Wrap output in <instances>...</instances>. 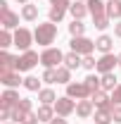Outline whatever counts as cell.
<instances>
[{
  "label": "cell",
  "instance_id": "cell-24",
  "mask_svg": "<svg viewBox=\"0 0 121 124\" xmlns=\"http://www.w3.org/2000/svg\"><path fill=\"white\" fill-rule=\"evenodd\" d=\"M116 86H119V79L114 77V72L102 74V91H114Z\"/></svg>",
  "mask_w": 121,
  "mask_h": 124
},
{
  "label": "cell",
  "instance_id": "cell-30",
  "mask_svg": "<svg viewBox=\"0 0 121 124\" xmlns=\"http://www.w3.org/2000/svg\"><path fill=\"white\" fill-rule=\"evenodd\" d=\"M40 81L43 79H38V77H26L24 79V88L26 91H40Z\"/></svg>",
  "mask_w": 121,
  "mask_h": 124
},
{
  "label": "cell",
  "instance_id": "cell-18",
  "mask_svg": "<svg viewBox=\"0 0 121 124\" xmlns=\"http://www.w3.org/2000/svg\"><path fill=\"white\" fill-rule=\"evenodd\" d=\"M88 12L93 15V19L107 15V2H102V0H88Z\"/></svg>",
  "mask_w": 121,
  "mask_h": 124
},
{
  "label": "cell",
  "instance_id": "cell-8",
  "mask_svg": "<svg viewBox=\"0 0 121 124\" xmlns=\"http://www.w3.org/2000/svg\"><path fill=\"white\" fill-rule=\"evenodd\" d=\"M33 41H36V38H33V31L24 29V26H19V29L14 31V46L19 48V50H29Z\"/></svg>",
  "mask_w": 121,
  "mask_h": 124
},
{
  "label": "cell",
  "instance_id": "cell-1",
  "mask_svg": "<svg viewBox=\"0 0 121 124\" xmlns=\"http://www.w3.org/2000/svg\"><path fill=\"white\" fill-rule=\"evenodd\" d=\"M33 38H36V43H38V46L50 48V43H55V38H57V26H55V22L38 24L36 31H33Z\"/></svg>",
  "mask_w": 121,
  "mask_h": 124
},
{
  "label": "cell",
  "instance_id": "cell-32",
  "mask_svg": "<svg viewBox=\"0 0 121 124\" xmlns=\"http://www.w3.org/2000/svg\"><path fill=\"white\" fill-rule=\"evenodd\" d=\"M64 12L67 10H62V7H50V12H47L50 15V22H62L64 19Z\"/></svg>",
  "mask_w": 121,
  "mask_h": 124
},
{
  "label": "cell",
  "instance_id": "cell-37",
  "mask_svg": "<svg viewBox=\"0 0 121 124\" xmlns=\"http://www.w3.org/2000/svg\"><path fill=\"white\" fill-rule=\"evenodd\" d=\"M38 122H40V119H38V115H36V112H29V115L21 119V124H38Z\"/></svg>",
  "mask_w": 121,
  "mask_h": 124
},
{
  "label": "cell",
  "instance_id": "cell-16",
  "mask_svg": "<svg viewBox=\"0 0 121 124\" xmlns=\"http://www.w3.org/2000/svg\"><path fill=\"white\" fill-rule=\"evenodd\" d=\"M93 108H95V105H93V100H88V98H86V100H78V103H76V115H78L81 119H88L93 115Z\"/></svg>",
  "mask_w": 121,
  "mask_h": 124
},
{
  "label": "cell",
  "instance_id": "cell-19",
  "mask_svg": "<svg viewBox=\"0 0 121 124\" xmlns=\"http://www.w3.org/2000/svg\"><path fill=\"white\" fill-rule=\"evenodd\" d=\"M38 100H40V105H55L57 103V95L52 88H40L38 91Z\"/></svg>",
  "mask_w": 121,
  "mask_h": 124
},
{
  "label": "cell",
  "instance_id": "cell-3",
  "mask_svg": "<svg viewBox=\"0 0 121 124\" xmlns=\"http://www.w3.org/2000/svg\"><path fill=\"white\" fill-rule=\"evenodd\" d=\"M0 24L2 29H19V15H14L7 0H0Z\"/></svg>",
  "mask_w": 121,
  "mask_h": 124
},
{
  "label": "cell",
  "instance_id": "cell-45",
  "mask_svg": "<svg viewBox=\"0 0 121 124\" xmlns=\"http://www.w3.org/2000/svg\"><path fill=\"white\" fill-rule=\"evenodd\" d=\"M5 124H10V122H5Z\"/></svg>",
  "mask_w": 121,
  "mask_h": 124
},
{
  "label": "cell",
  "instance_id": "cell-27",
  "mask_svg": "<svg viewBox=\"0 0 121 124\" xmlns=\"http://www.w3.org/2000/svg\"><path fill=\"white\" fill-rule=\"evenodd\" d=\"M112 110H97L95 112V124H112Z\"/></svg>",
  "mask_w": 121,
  "mask_h": 124
},
{
  "label": "cell",
  "instance_id": "cell-26",
  "mask_svg": "<svg viewBox=\"0 0 121 124\" xmlns=\"http://www.w3.org/2000/svg\"><path fill=\"white\" fill-rule=\"evenodd\" d=\"M57 84H71V69L69 67H57Z\"/></svg>",
  "mask_w": 121,
  "mask_h": 124
},
{
  "label": "cell",
  "instance_id": "cell-21",
  "mask_svg": "<svg viewBox=\"0 0 121 124\" xmlns=\"http://www.w3.org/2000/svg\"><path fill=\"white\" fill-rule=\"evenodd\" d=\"M81 64H83V57H81L78 53L71 50V53H67V55H64V67H69V69H78Z\"/></svg>",
  "mask_w": 121,
  "mask_h": 124
},
{
  "label": "cell",
  "instance_id": "cell-4",
  "mask_svg": "<svg viewBox=\"0 0 121 124\" xmlns=\"http://www.w3.org/2000/svg\"><path fill=\"white\" fill-rule=\"evenodd\" d=\"M38 62H40V55H38L36 50H24V53L17 57V72H29Z\"/></svg>",
  "mask_w": 121,
  "mask_h": 124
},
{
  "label": "cell",
  "instance_id": "cell-35",
  "mask_svg": "<svg viewBox=\"0 0 121 124\" xmlns=\"http://www.w3.org/2000/svg\"><path fill=\"white\" fill-rule=\"evenodd\" d=\"M112 105H121V84L112 91Z\"/></svg>",
  "mask_w": 121,
  "mask_h": 124
},
{
  "label": "cell",
  "instance_id": "cell-6",
  "mask_svg": "<svg viewBox=\"0 0 121 124\" xmlns=\"http://www.w3.org/2000/svg\"><path fill=\"white\" fill-rule=\"evenodd\" d=\"M67 95L69 98H76V100H86V98H90L93 93L90 88L86 86V81H71V84H67Z\"/></svg>",
  "mask_w": 121,
  "mask_h": 124
},
{
  "label": "cell",
  "instance_id": "cell-22",
  "mask_svg": "<svg viewBox=\"0 0 121 124\" xmlns=\"http://www.w3.org/2000/svg\"><path fill=\"white\" fill-rule=\"evenodd\" d=\"M107 17L109 19H121V0H109L107 2Z\"/></svg>",
  "mask_w": 121,
  "mask_h": 124
},
{
  "label": "cell",
  "instance_id": "cell-2",
  "mask_svg": "<svg viewBox=\"0 0 121 124\" xmlns=\"http://www.w3.org/2000/svg\"><path fill=\"white\" fill-rule=\"evenodd\" d=\"M60 62H64V53H62L60 48H45L43 53H40V64L45 67V69H57L60 67Z\"/></svg>",
  "mask_w": 121,
  "mask_h": 124
},
{
  "label": "cell",
  "instance_id": "cell-39",
  "mask_svg": "<svg viewBox=\"0 0 121 124\" xmlns=\"http://www.w3.org/2000/svg\"><path fill=\"white\" fill-rule=\"evenodd\" d=\"M0 119H12V110H7V108H0Z\"/></svg>",
  "mask_w": 121,
  "mask_h": 124
},
{
  "label": "cell",
  "instance_id": "cell-33",
  "mask_svg": "<svg viewBox=\"0 0 121 124\" xmlns=\"http://www.w3.org/2000/svg\"><path fill=\"white\" fill-rule=\"evenodd\" d=\"M83 69H88V72H93V69H97V60L93 57V55H86L83 57V64H81Z\"/></svg>",
  "mask_w": 121,
  "mask_h": 124
},
{
  "label": "cell",
  "instance_id": "cell-36",
  "mask_svg": "<svg viewBox=\"0 0 121 124\" xmlns=\"http://www.w3.org/2000/svg\"><path fill=\"white\" fill-rule=\"evenodd\" d=\"M71 0H50V7H62V10H69Z\"/></svg>",
  "mask_w": 121,
  "mask_h": 124
},
{
  "label": "cell",
  "instance_id": "cell-13",
  "mask_svg": "<svg viewBox=\"0 0 121 124\" xmlns=\"http://www.w3.org/2000/svg\"><path fill=\"white\" fill-rule=\"evenodd\" d=\"M19 100H21V98H19V93L14 91V88H7V91L2 93V95H0V108H7V110H12L17 105V103H19Z\"/></svg>",
  "mask_w": 121,
  "mask_h": 124
},
{
  "label": "cell",
  "instance_id": "cell-23",
  "mask_svg": "<svg viewBox=\"0 0 121 124\" xmlns=\"http://www.w3.org/2000/svg\"><path fill=\"white\" fill-rule=\"evenodd\" d=\"M21 17H24L26 22H36V19H38V5H31V2H26V5L21 7Z\"/></svg>",
  "mask_w": 121,
  "mask_h": 124
},
{
  "label": "cell",
  "instance_id": "cell-42",
  "mask_svg": "<svg viewBox=\"0 0 121 124\" xmlns=\"http://www.w3.org/2000/svg\"><path fill=\"white\" fill-rule=\"evenodd\" d=\"M19 2H21V5H26V2H29V0H19Z\"/></svg>",
  "mask_w": 121,
  "mask_h": 124
},
{
  "label": "cell",
  "instance_id": "cell-12",
  "mask_svg": "<svg viewBox=\"0 0 121 124\" xmlns=\"http://www.w3.org/2000/svg\"><path fill=\"white\" fill-rule=\"evenodd\" d=\"M0 84L5 88H17L19 84H24V79H19V72H0Z\"/></svg>",
  "mask_w": 121,
  "mask_h": 124
},
{
  "label": "cell",
  "instance_id": "cell-31",
  "mask_svg": "<svg viewBox=\"0 0 121 124\" xmlns=\"http://www.w3.org/2000/svg\"><path fill=\"white\" fill-rule=\"evenodd\" d=\"M93 24H95V29H97V31H105L107 26H109V17H107V15L95 17V19H93Z\"/></svg>",
  "mask_w": 121,
  "mask_h": 124
},
{
  "label": "cell",
  "instance_id": "cell-38",
  "mask_svg": "<svg viewBox=\"0 0 121 124\" xmlns=\"http://www.w3.org/2000/svg\"><path fill=\"white\" fill-rule=\"evenodd\" d=\"M112 119L116 124H121V105H112Z\"/></svg>",
  "mask_w": 121,
  "mask_h": 124
},
{
  "label": "cell",
  "instance_id": "cell-40",
  "mask_svg": "<svg viewBox=\"0 0 121 124\" xmlns=\"http://www.w3.org/2000/svg\"><path fill=\"white\" fill-rule=\"evenodd\" d=\"M114 36H119V38H121V19L114 24Z\"/></svg>",
  "mask_w": 121,
  "mask_h": 124
},
{
  "label": "cell",
  "instance_id": "cell-28",
  "mask_svg": "<svg viewBox=\"0 0 121 124\" xmlns=\"http://www.w3.org/2000/svg\"><path fill=\"white\" fill-rule=\"evenodd\" d=\"M14 46V33H10V29L0 31V48H10Z\"/></svg>",
  "mask_w": 121,
  "mask_h": 124
},
{
  "label": "cell",
  "instance_id": "cell-25",
  "mask_svg": "<svg viewBox=\"0 0 121 124\" xmlns=\"http://www.w3.org/2000/svg\"><path fill=\"white\" fill-rule=\"evenodd\" d=\"M86 81V86L90 88V93H95V91H100L102 88V77H95V74H88V77L83 79Z\"/></svg>",
  "mask_w": 121,
  "mask_h": 124
},
{
  "label": "cell",
  "instance_id": "cell-5",
  "mask_svg": "<svg viewBox=\"0 0 121 124\" xmlns=\"http://www.w3.org/2000/svg\"><path fill=\"white\" fill-rule=\"evenodd\" d=\"M69 46H71L74 53H78L81 57H86V55H93V50H95V41L86 38V36H74Z\"/></svg>",
  "mask_w": 121,
  "mask_h": 124
},
{
  "label": "cell",
  "instance_id": "cell-29",
  "mask_svg": "<svg viewBox=\"0 0 121 124\" xmlns=\"http://www.w3.org/2000/svg\"><path fill=\"white\" fill-rule=\"evenodd\" d=\"M69 33H71V36H83V33H86V24H83L81 19H74V22L69 24Z\"/></svg>",
  "mask_w": 121,
  "mask_h": 124
},
{
  "label": "cell",
  "instance_id": "cell-20",
  "mask_svg": "<svg viewBox=\"0 0 121 124\" xmlns=\"http://www.w3.org/2000/svg\"><path fill=\"white\" fill-rule=\"evenodd\" d=\"M36 115H38L40 122H52L55 119V105H40L36 110Z\"/></svg>",
  "mask_w": 121,
  "mask_h": 124
},
{
  "label": "cell",
  "instance_id": "cell-34",
  "mask_svg": "<svg viewBox=\"0 0 121 124\" xmlns=\"http://www.w3.org/2000/svg\"><path fill=\"white\" fill-rule=\"evenodd\" d=\"M40 79H43L45 84H57V69H45Z\"/></svg>",
  "mask_w": 121,
  "mask_h": 124
},
{
  "label": "cell",
  "instance_id": "cell-44",
  "mask_svg": "<svg viewBox=\"0 0 121 124\" xmlns=\"http://www.w3.org/2000/svg\"><path fill=\"white\" fill-rule=\"evenodd\" d=\"M83 2H88V0H83Z\"/></svg>",
  "mask_w": 121,
  "mask_h": 124
},
{
  "label": "cell",
  "instance_id": "cell-14",
  "mask_svg": "<svg viewBox=\"0 0 121 124\" xmlns=\"http://www.w3.org/2000/svg\"><path fill=\"white\" fill-rule=\"evenodd\" d=\"M0 72H17V57L10 53H0Z\"/></svg>",
  "mask_w": 121,
  "mask_h": 124
},
{
  "label": "cell",
  "instance_id": "cell-9",
  "mask_svg": "<svg viewBox=\"0 0 121 124\" xmlns=\"http://www.w3.org/2000/svg\"><path fill=\"white\" fill-rule=\"evenodd\" d=\"M31 108H33L31 98H21V100L17 103L14 108H12V119H14V122H21V119H24V117H26L29 112H33Z\"/></svg>",
  "mask_w": 121,
  "mask_h": 124
},
{
  "label": "cell",
  "instance_id": "cell-11",
  "mask_svg": "<svg viewBox=\"0 0 121 124\" xmlns=\"http://www.w3.org/2000/svg\"><path fill=\"white\" fill-rule=\"evenodd\" d=\"M90 100H93V105L97 110H112V95H107V91H95L90 95Z\"/></svg>",
  "mask_w": 121,
  "mask_h": 124
},
{
  "label": "cell",
  "instance_id": "cell-41",
  "mask_svg": "<svg viewBox=\"0 0 121 124\" xmlns=\"http://www.w3.org/2000/svg\"><path fill=\"white\" fill-rule=\"evenodd\" d=\"M50 124H67V119H64V117H55Z\"/></svg>",
  "mask_w": 121,
  "mask_h": 124
},
{
  "label": "cell",
  "instance_id": "cell-7",
  "mask_svg": "<svg viewBox=\"0 0 121 124\" xmlns=\"http://www.w3.org/2000/svg\"><path fill=\"white\" fill-rule=\"evenodd\" d=\"M71 112H76V103H74V98H69V95H62V98H57V103H55V115H57V117H69Z\"/></svg>",
  "mask_w": 121,
  "mask_h": 124
},
{
  "label": "cell",
  "instance_id": "cell-15",
  "mask_svg": "<svg viewBox=\"0 0 121 124\" xmlns=\"http://www.w3.org/2000/svg\"><path fill=\"white\" fill-rule=\"evenodd\" d=\"M69 12L74 19H83V17L88 15V2H83V0H74L71 5H69Z\"/></svg>",
  "mask_w": 121,
  "mask_h": 124
},
{
  "label": "cell",
  "instance_id": "cell-10",
  "mask_svg": "<svg viewBox=\"0 0 121 124\" xmlns=\"http://www.w3.org/2000/svg\"><path fill=\"white\" fill-rule=\"evenodd\" d=\"M116 64H119V55L107 53V55H102V57L97 60V72H100V74H109Z\"/></svg>",
  "mask_w": 121,
  "mask_h": 124
},
{
  "label": "cell",
  "instance_id": "cell-43",
  "mask_svg": "<svg viewBox=\"0 0 121 124\" xmlns=\"http://www.w3.org/2000/svg\"><path fill=\"white\" fill-rule=\"evenodd\" d=\"M119 67H121V55H119Z\"/></svg>",
  "mask_w": 121,
  "mask_h": 124
},
{
  "label": "cell",
  "instance_id": "cell-17",
  "mask_svg": "<svg viewBox=\"0 0 121 124\" xmlns=\"http://www.w3.org/2000/svg\"><path fill=\"white\" fill-rule=\"evenodd\" d=\"M95 48H97L102 55H107V53H112V48H114V38L107 36V33H102V36L95 41Z\"/></svg>",
  "mask_w": 121,
  "mask_h": 124
}]
</instances>
